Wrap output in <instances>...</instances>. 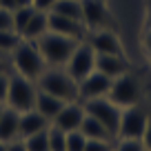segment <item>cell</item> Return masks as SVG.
Returning a JSON list of instances; mask_svg holds the SVG:
<instances>
[{
    "label": "cell",
    "instance_id": "23",
    "mask_svg": "<svg viewBox=\"0 0 151 151\" xmlns=\"http://www.w3.org/2000/svg\"><path fill=\"white\" fill-rule=\"evenodd\" d=\"M24 147L27 151H49V136L47 131H40V133H33V136L24 138Z\"/></svg>",
    "mask_w": 151,
    "mask_h": 151
},
{
    "label": "cell",
    "instance_id": "27",
    "mask_svg": "<svg viewBox=\"0 0 151 151\" xmlns=\"http://www.w3.org/2000/svg\"><path fill=\"white\" fill-rule=\"evenodd\" d=\"M116 140H87L85 151H113Z\"/></svg>",
    "mask_w": 151,
    "mask_h": 151
},
{
    "label": "cell",
    "instance_id": "25",
    "mask_svg": "<svg viewBox=\"0 0 151 151\" xmlns=\"http://www.w3.org/2000/svg\"><path fill=\"white\" fill-rule=\"evenodd\" d=\"M85 145H87V138L82 136L80 131H69V133H67L65 151H85Z\"/></svg>",
    "mask_w": 151,
    "mask_h": 151
},
{
    "label": "cell",
    "instance_id": "28",
    "mask_svg": "<svg viewBox=\"0 0 151 151\" xmlns=\"http://www.w3.org/2000/svg\"><path fill=\"white\" fill-rule=\"evenodd\" d=\"M9 29H14V11L0 7V31H9Z\"/></svg>",
    "mask_w": 151,
    "mask_h": 151
},
{
    "label": "cell",
    "instance_id": "36",
    "mask_svg": "<svg viewBox=\"0 0 151 151\" xmlns=\"http://www.w3.org/2000/svg\"><path fill=\"white\" fill-rule=\"evenodd\" d=\"M147 29H151V7H149V11H147Z\"/></svg>",
    "mask_w": 151,
    "mask_h": 151
},
{
    "label": "cell",
    "instance_id": "29",
    "mask_svg": "<svg viewBox=\"0 0 151 151\" xmlns=\"http://www.w3.org/2000/svg\"><path fill=\"white\" fill-rule=\"evenodd\" d=\"M9 76H11V71L0 73V102H5V104H7V91H9Z\"/></svg>",
    "mask_w": 151,
    "mask_h": 151
},
{
    "label": "cell",
    "instance_id": "5",
    "mask_svg": "<svg viewBox=\"0 0 151 151\" xmlns=\"http://www.w3.org/2000/svg\"><path fill=\"white\" fill-rule=\"evenodd\" d=\"M107 98L111 102H116L120 109L124 107H131V104H138L142 100V87H140V80L131 71L118 76L111 80V87H109V93Z\"/></svg>",
    "mask_w": 151,
    "mask_h": 151
},
{
    "label": "cell",
    "instance_id": "21",
    "mask_svg": "<svg viewBox=\"0 0 151 151\" xmlns=\"http://www.w3.org/2000/svg\"><path fill=\"white\" fill-rule=\"evenodd\" d=\"M47 136H49V151H65V147H67V131L58 129L56 124H49Z\"/></svg>",
    "mask_w": 151,
    "mask_h": 151
},
{
    "label": "cell",
    "instance_id": "19",
    "mask_svg": "<svg viewBox=\"0 0 151 151\" xmlns=\"http://www.w3.org/2000/svg\"><path fill=\"white\" fill-rule=\"evenodd\" d=\"M49 31V14L47 11H33L31 20L27 22V27H24L22 31V38L24 40H38L40 36H45V33Z\"/></svg>",
    "mask_w": 151,
    "mask_h": 151
},
{
    "label": "cell",
    "instance_id": "40",
    "mask_svg": "<svg viewBox=\"0 0 151 151\" xmlns=\"http://www.w3.org/2000/svg\"><path fill=\"white\" fill-rule=\"evenodd\" d=\"M0 56H5V53H0Z\"/></svg>",
    "mask_w": 151,
    "mask_h": 151
},
{
    "label": "cell",
    "instance_id": "34",
    "mask_svg": "<svg viewBox=\"0 0 151 151\" xmlns=\"http://www.w3.org/2000/svg\"><path fill=\"white\" fill-rule=\"evenodd\" d=\"M142 47L147 49V53L151 56V29H147L145 36H142Z\"/></svg>",
    "mask_w": 151,
    "mask_h": 151
},
{
    "label": "cell",
    "instance_id": "32",
    "mask_svg": "<svg viewBox=\"0 0 151 151\" xmlns=\"http://www.w3.org/2000/svg\"><path fill=\"white\" fill-rule=\"evenodd\" d=\"M142 145H145V149H147V151H151V116H149V122H147L145 136H142Z\"/></svg>",
    "mask_w": 151,
    "mask_h": 151
},
{
    "label": "cell",
    "instance_id": "24",
    "mask_svg": "<svg viewBox=\"0 0 151 151\" xmlns=\"http://www.w3.org/2000/svg\"><path fill=\"white\" fill-rule=\"evenodd\" d=\"M33 11H36V9H33L31 5H29V7H20V9L14 11V31H18L20 36H22L27 22L31 20V16H33Z\"/></svg>",
    "mask_w": 151,
    "mask_h": 151
},
{
    "label": "cell",
    "instance_id": "17",
    "mask_svg": "<svg viewBox=\"0 0 151 151\" xmlns=\"http://www.w3.org/2000/svg\"><path fill=\"white\" fill-rule=\"evenodd\" d=\"M65 104H67V102H62L60 98H56V96L45 93V91L38 89V96H36V107H33V109H36L38 113H42L45 118L51 122V120L58 116V111H60Z\"/></svg>",
    "mask_w": 151,
    "mask_h": 151
},
{
    "label": "cell",
    "instance_id": "4",
    "mask_svg": "<svg viewBox=\"0 0 151 151\" xmlns=\"http://www.w3.org/2000/svg\"><path fill=\"white\" fill-rule=\"evenodd\" d=\"M36 96H38V87L36 80H29L24 76L16 73L11 69L9 76V91H7V107L16 109V111H29L36 107Z\"/></svg>",
    "mask_w": 151,
    "mask_h": 151
},
{
    "label": "cell",
    "instance_id": "8",
    "mask_svg": "<svg viewBox=\"0 0 151 151\" xmlns=\"http://www.w3.org/2000/svg\"><path fill=\"white\" fill-rule=\"evenodd\" d=\"M65 69L76 82H80L91 71H96V51L91 49V45L87 40L78 42V47L73 49V53H71L69 62L65 65Z\"/></svg>",
    "mask_w": 151,
    "mask_h": 151
},
{
    "label": "cell",
    "instance_id": "37",
    "mask_svg": "<svg viewBox=\"0 0 151 151\" xmlns=\"http://www.w3.org/2000/svg\"><path fill=\"white\" fill-rule=\"evenodd\" d=\"M0 151H7V142H0Z\"/></svg>",
    "mask_w": 151,
    "mask_h": 151
},
{
    "label": "cell",
    "instance_id": "9",
    "mask_svg": "<svg viewBox=\"0 0 151 151\" xmlns=\"http://www.w3.org/2000/svg\"><path fill=\"white\" fill-rule=\"evenodd\" d=\"M111 80L109 76H104L102 71H91L87 78H82L78 82V98L80 102H87V100H93V98H104L109 93V87H111Z\"/></svg>",
    "mask_w": 151,
    "mask_h": 151
},
{
    "label": "cell",
    "instance_id": "13",
    "mask_svg": "<svg viewBox=\"0 0 151 151\" xmlns=\"http://www.w3.org/2000/svg\"><path fill=\"white\" fill-rule=\"evenodd\" d=\"M49 31L60 33V36L76 38V40H85L87 33H89L87 27H85V22L65 18V16H58V14H53V11H49Z\"/></svg>",
    "mask_w": 151,
    "mask_h": 151
},
{
    "label": "cell",
    "instance_id": "20",
    "mask_svg": "<svg viewBox=\"0 0 151 151\" xmlns=\"http://www.w3.org/2000/svg\"><path fill=\"white\" fill-rule=\"evenodd\" d=\"M51 11L58 14V16H65V18L80 20L82 22V2L80 0H56V5H53Z\"/></svg>",
    "mask_w": 151,
    "mask_h": 151
},
{
    "label": "cell",
    "instance_id": "38",
    "mask_svg": "<svg viewBox=\"0 0 151 151\" xmlns=\"http://www.w3.org/2000/svg\"><path fill=\"white\" fill-rule=\"evenodd\" d=\"M5 107H7V104H5V102H0V113L5 111Z\"/></svg>",
    "mask_w": 151,
    "mask_h": 151
},
{
    "label": "cell",
    "instance_id": "3",
    "mask_svg": "<svg viewBox=\"0 0 151 151\" xmlns=\"http://www.w3.org/2000/svg\"><path fill=\"white\" fill-rule=\"evenodd\" d=\"M78 42H82V40H76V38H69V36H60V33H53V31H47L45 36H40L36 40L47 67H65L69 62L73 49L78 47Z\"/></svg>",
    "mask_w": 151,
    "mask_h": 151
},
{
    "label": "cell",
    "instance_id": "10",
    "mask_svg": "<svg viewBox=\"0 0 151 151\" xmlns=\"http://www.w3.org/2000/svg\"><path fill=\"white\" fill-rule=\"evenodd\" d=\"M85 40L91 45V49H93L96 53H116V56H124L122 53V42H120V38L113 33L111 27L93 29V31L87 33Z\"/></svg>",
    "mask_w": 151,
    "mask_h": 151
},
{
    "label": "cell",
    "instance_id": "6",
    "mask_svg": "<svg viewBox=\"0 0 151 151\" xmlns=\"http://www.w3.org/2000/svg\"><path fill=\"white\" fill-rule=\"evenodd\" d=\"M147 122H149V111L142 107V102L131 104V107L122 109L120 116V127L116 138H124V140H142L145 136Z\"/></svg>",
    "mask_w": 151,
    "mask_h": 151
},
{
    "label": "cell",
    "instance_id": "12",
    "mask_svg": "<svg viewBox=\"0 0 151 151\" xmlns=\"http://www.w3.org/2000/svg\"><path fill=\"white\" fill-rule=\"evenodd\" d=\"M82 118H85V104L78 100V102H67L65 107L58 111V116L51 120V124H56L62 131H78L82 124Z\"/></svg>",
    "mask_w": 151,
    "mask_h": 151
},
{
    "label": "cell",
    "instance_id": "33",
    "mask_svg": "<svg viewBox=\"0 0 151 151\" xmlns=\"http://www.w3.org/2000/svg\"><path fill=\"white\" fill-rule=\"evenodd\" d=\"M7 151H27V147H24L22 138H18V140H11V142H7Z\"/></svg>",
    "mask_w": 151,
    "mask_h": 151
},
{
    "label": "cell",
    "instance_id": "30",
    "mask_svg": "<svg viewBox=\"0 0 151 151\" xmlns=\"http://www.w3.org/2000/svg\"><path fill=\"white\" fill-rule=\"evenodd\" d=\"M29 5H31V0H0V7L9 11H16L20 7H29Z\"/></svg>",
    "mask_w": 151,
    "mask_h": 151
},
{
    "label": "cell",
    "instance_id": "14",
    "mask_svg": "<svg viewBox=\"0 0 151 151\" xmlns=\"http://www.w3.org/2000/svg\"><path fill=\"white\" fill-rule=\"evenodd\" d=\"M96 69L109 78H118L129 71V62L124 56H116V53H96Z\"/></svg>",
    "mask_w": 151,
    "mask_h": 151
},
{
    "label": "cell",
    "instance_id": "1",
    "mask_svg": "<svg viewBox=\"0 0 151 151\" xmlns=\"http://www.w3.org/2000/svg\"><path fill=\"white\" fill-rule=\"evenodd\" d=\"M36 87L45 93L60 98L62 102H78V82L67 73L65 67H47L38 76Z\"/></svg>",
    "mask_w": 151,
    "mask_h": 151
},
{
    "label": "cell",
    "instance_id": "39",
    "mask_svg": "<svg viewBox=\"0 0 151 151\" xmlns=\"http://www.w3.org/2000/svg\"><path fill=\"white\" fill-rule=\"evenodd\" d=\"M147 7H151V0H147Z\"/></svg>",
    "mask_w": 151,
    "mask_h": 151
},
{
    "label": "cell",
    "instance_id": "11",
    "mask_svg": "<svg viewBox=\"0 0 151 151\" xmlns=\"http://www.w3.org/2000/svg\"><path fill=\"white\" fill-rule=\"evenodd\" d=\"M82 2V22L87 31L93 29H104L111 24V14H109L104 0H80Z\"/></svg>",
    "mask_w": 151,
    "mask_h": 151
},
{
    "label": "cell",
    "instance_id": "2",
    "mask_svg": "<svg viewBox=\"0 0 151 151\" xmlns=\"http://www.w3.org/2000/svg\"><path fill=\"white\" fill-rule=\"evenodd\" d=\"M9 62H11V69L16 73L24 76L29 80H38V76L47 69V62H45L42 53L38 49L36 40H20L18 47L9 53Z\"/></svg>",
    "mask_w": 151,
    "mask_h": 151
},
{
    "label": "cell",
    "instance_id": "7",
    "mask_svg": "<svg viewBox=\"0 0 151 151\" xmlns=\"http://www.w3.org/2000/svg\"><path fill=\"white\" fill-rule=\"evenodd\" d=\"M85 104V111L89 113V116H93L98 122H102L104 127L109 129V133H111L113 138L118 136V127H120V116H122V109L118 107L116 102H111V100L104 96V98H93V100H87Z\"/></svg>",
    "mask_w": 151,
    "mask_h": 151
},
{
    "label": "cell",
    "instance_id": "35",
    "mask_svg": "<svg viewBox=\"0 0 151 151\" xmlns=\"http://www.w3.org/2000/svg\"><path fill=\"white\" fill-rule=\"evenodd\" d=\"M2 71H11L9 56H0V73H2Z\"/></svg>",
    "mask_w": 151,
    "mask_h": 151
},
{
    "label": "cell",
    "instance_id": "22",
    "mask_svg": "<svg viewBox=\"0 0 151 151\" xmlns=\"http://www.w3.org/2000/svg\"><path fill=\"white\" fill-rule=\"evenodd\" d=\"M20 40H22V36H20L18 31H14V29H9V31H0V53L9 56V53L18 47Z\"/></svg>",
    "mask_w": 151,
    "mask_h": 151
},
{
    "label": "cell",
    "instance_id": "16",
    "mask_svg": "<svg viewBox=\"0 0 151 151\" xmlns=\"http://www.w3.org/2000/svg\"><path fill=\"white\" fill-rule=\"evenodd\" d=\"M20 138V111L5 107L0 113V142H11Z\"/></svg>",
    "mask_w": 151,
    "mask_h": 151
},
{
    "label": "cell",
    "instance_id": "26",
    "mask_svg": "<svg viewBox=\"0 0 151 151\" xmlns=\"http://www.w3.org/2000/svg\"><path fill=\"white\" fill-rule=\"evenodd\" d=\"M113 151H147L142 140H124V138H116L113 142Z\"/></svg>",
    "mask_w": 151,
    "mask_h": 151
},
{
    "label": "cell",
    "instance_id": "15",
    "mask_svg": "<svg viewBox=\"0 0 151 151\" xmlns=\"http://www.w3.org/2000/svg\"><path fill=\"white\" fill-rule=\"evenodd\" d=\"M49 120L45 118L42 113H38L36 109H29V111L20 113V138H29L33 133H40V131H47L49 129Z\"/></svg>",
    "mask_w": 151,
    "mask_h": 151
},
{
    "label": "cell",
    "instance_id": "18",
    "mask_svg": "<svg viewBox=\"0 0 151 151\" xmlns=\"http://www.w3.org/2000/svg\"><path fill=\"white\" fill-rule=\"evenodd\" d=\"M78 131H80L87 140H116V138L109 133V129L104 127L102 122H98L93 116H89L87 111H85V118H82V124H80Z\"/></svg>",
    "mask_w": 151,
    "mask_h": 151
},
{
    "label": "cell",
    "instance_id": "31",
    "mask_svg": "<svg viewBox=\"0 0 151 151\" xmlns=\"http://www.w3.org/2000/svg\"><path fill=\"white\" fill-rule=\"evenodd\" d=\"M53 5H56V0H31V7H33V9L47 11V14L53 9Z\"/></svg>",
    "mask_w": 151,
    "mask_h": 151
}]
</instances>
